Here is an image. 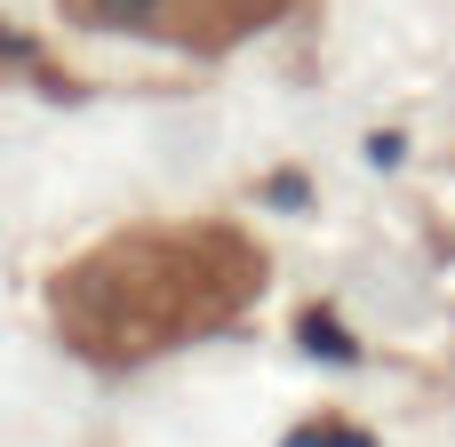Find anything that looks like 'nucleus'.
I'll use <instances>...</instances> for the list:
<instances>
[{
	"mask_svg": "<svg viewBox=\"0 0 455 447\" xmlns=\"http://www.w3.org/2000/svg\"><path fill=\"white\" fill-rule=\"evenodd\" d=\"M64 24L80 32H136V40H168V48H240L264 24H280L296 0H56Z\"/></svg>",
	"mask_w": 455,
	"mask_h": 447,
	"instance_id": "2",
	"label": "nucleus"
},
{
	"mask_svg": "<svg viewBox=\"0 0 455 447\" xmlns=\"http://www.w3.org/2000/svg\"><path fill=\"white\" fill-rule=\"evenodd\" d=\"M264 296V248L240 224H128L56 272V336L96 368H136L232 328Z\"/></svg>",
	"mask_w": 455,
	"mask_h": 447,
	"instance_id": "1",
	"label": "nucleus"
}]
</instances>
